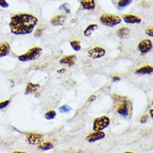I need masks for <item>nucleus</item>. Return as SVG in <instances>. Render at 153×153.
<instances>
[{"label":"nucleus","instance_id":"nucleus-1","mask_svg":"<svg viewBox=\"0 0 153 153\" xmlns=\"http://www.w3.org/2000/svg\"><path fill=\"white\" fill-rule=\"evenodd\" d=\"M38 19L30 13H19L13 15L9 21L11 33L15 35H26L33 32L38 25Z\"/></svg>","mask_w":153,"mask_h":153},{"label":"nucleus","instance_id":"nucleus-2","mask_svg":"<svg viewBox=\"0 0 153 153\" xmlns=\"http://www.w3.org/2000/svg\"><path fill=\"white\" fill-rule=\"evenodd\" d=\"M114 100L117 101V103H118V107L116 109L117 113L123 117H128L129 115H130L131 107V102L128 100L125 99L121 96H118V95L117 96L114 95Z\"/></svg>","mask_w":153,"mask_h":153},{"label":"nucleus","instance_id":"nucleus-3","mask_svg":"<svg viewBox=\"0 0 153 153\" xmlns=\"http://www.w3.org/2000/svg\"><path fill=\"white\" fill-rule=\"evenodd\" d=\"M42 54V49L40 47H33L29 50L26 53L19 55L18 59L21 62L33 61L40 57Z\"/></svg>","mask_w":153,"mask_h":153},{"label":"nucleus","instance_id":"nucleus-4","mask_svg":"<svg viewBox=\"0 0 153 153\" xmlns=\"http://www.w3.org/2000/svg\"><path fill=\"white\" fill-rule=\"evenodd\" d=\"M121 20L122 19L120 17L116 16L114 14H109V13H105L100 17V22L107 27H115L116 25H120Z\"/></svg>","mask_w":153,"mask_h":153},{"label":"nucleus","instance_id":"nucleus-5","mask_svg":"<svg viewBox=\"0 0 153 153\" xmlns=\"http://www.w3.org/2000/svg\"><path fill=\"white\" fill-rule=\"evenodd\" d=\"M111 124V120L108 116H100L95 119L93 123V130L94 131H103L104 129L109 126Z\"/></svg>","mask_w":153,"mask_h":153},{"label":"nucleus","instance_id":"nucleus-6","mask_svg":"<svg viewBox=\"0 0 153 153\" xmlns=\"http://www.w3.org/2000/svg\"><path fill=\"white\" fill-rule=\"evenodd\" d=\"M26 141L30 145H39L44 141V137L39 133H29L26 136Z\"/></svg>","mask_w":153,"mask_h":153},{"label":"nucleus","instance_id":"nucleus-7","mask_svg":"<svg viewBox=\"0 0 153 153\" xmlns=\"http://www.w3.org/2000/svg\"><path fill=\"white\" fill-rule=\"evenodd\" d=\"M105 54V50L101 47H95L88 51V55L91 59H96L102 58Z\"/></svg>","mask_w":153,"mask_h":153},{"label":"nucleus","instance_id":"nucleus-8","mask_svg":"<svg viewBox=\"0 0 153 153\" xmlns=\"http://www.w3.org/2000/svg\"><path fill=\"white\" fill-rule=\"evenodd\" d=\"M105 137V132H103L102 131H95L94 132L89 134L85 139L88 142L90 143H93V142H95V141H100V140H102Z\"/></svg>","mask_w":153,"mask_h":153},{"label":"nucleus","instance_id":"nucleus-9","mask_svg":"<svg viewBox=\"0 0 153 153\" xmlns=\"http://www.w3.org/2000/svg\"><path fill=\"white\" fill-rule=\"evenodd\" d=\"M152 42L151 41L150 39H144L139 43L138 45V50L141 52V54H144L150 52L151 50H152Z\"/></svg>","mask_w":153,"mask_h":153},{"label":"nucleus","instance_id":"nucleus-10","mask_svg":"<svg viewBox=\"0 0 153 153\" xmlns=\"http://www.w3.org/2000/svg\"><path fill=\"white\" fill-rule=\"evenodd\" d=\"M123 20L125 23L126 24H130V25H136V24H141V19L140 17L136 16V15H132V14H125L123 15Z\"/></svg>","mask_w":153,"mask_h":153},{"label":"nucleus","instance_id":"nucleus-11","mask_svg":"<svg viewBox=\"0 0 153 153\" xmlns=\"http://www.w3.org/2000/svg\"><path fill=\"white\" fill-rule=\"evenodd\" d=\"M81 7L83 9L87 10V11H91L94 10L95 8V0H79Z\"/></svg>","mask_w":153,"mask_h":153},{"label":"nucleus","instance_id":"nucleus-12","mask_svg":"<svg viewBox=\"0 0 153 153\" xmlns=\"http://www.w3.org/2000/svg\"><path fill=\"white\" fill-rule=\"evenodd\" d=\"M10 45L7 42H3V43H0V58H3L7 56L8 54L10 53Z\"/></svg>","mask_w":153,"mask_h":153},{"label":"nucleus","instance_id":"nucleus-13","mask_svg":"<svg viewBox=\"0 0 153 153\" xmlns=\"http://www.w3.org/2000/svg\"><path fill=\"white\" fill-rule=\"evenodd\" d=\"M40 88V85L39 84H34V83L29 82L28 83L26 89H25V94L26 95H32L36 93L39 89Z\"/></svg>","mask_w":153,"mask_h":153},{"label":"nucleus","instance_id":"nucleus-14","mask_svg":"<svg viewBox=\"0 0 153 153\" xmlns=\"http://www.w3.org/2000/svg\"><path fill=\"white\" fill-rule=\"evenodd\" d=\"M76 60V56L72 54V55H68V56H65L62 59H59V63L61 65H68L70 66L74 65Z\"/></svg>","mask_w":153,"mask_h":153},{"label":"nucleus","instance_id":"nucleus-15","mask_svg":"<svg viewBox=\"0 0 153 153\" xmlns=\"http://www.w3.org/2000/svg\"><path fill=\"white\" fill-rule=\"evenodd\" d=\"M98 29V25L96 24H91L86 27V29L84 30V35L87 38H90L92 35V33Z\"/></svg>","mask_w":153,"mask_h":153},{"label":"nucleus","instance_id":"nucleus-16","mask_svg":"<svg viewBox=\"0 0 153 153\" xmlns=\"http://www.w3.org/2000/svg\"><path fill=\"white\" fill-rule=\"evenodd\" d=\"M152 66L146 65V66L141 67V68L137 69V71H135V74H137V75H149V74L152 73Z\"/></svg>","mask_w":153,"mask_h":153},{"label":"nucleus","instance_id":"nucleus-17","mask_svg":"<svg viewBox=\"0 0 153 153\" xmlns=\"http://www.w3.org/2000/svg\"><path fill=\"white\" fill-rule=\"evenodd\" d=\"M65 19H66V17L65 15H57L51 19V24L54 26H60L64 25Z\"/></svg>","mask_w":153,"mask_h":153},{"label":"nucleus","instance_id":"nucleus-18","mask_svg":"<svg viewBox=\"0 0 153 153\" xmlns=\"http://www.w3.org/2000/svg\"><path fill=\"white\" fill-rule=\"evenodd\" d=\"M132 3V0H120L117 4V8L119 10L126 8L130 4Z\"/></svg>","mask_w":153,"mask_h":153},{"label":"nucleus","instance_id":"nucleus-19","mask_svg":"<svg viewBox=\"0 0 153 153\" xmlns=\"http://www.w3.org/2000/svg\"><path fill=\"white\" fill-rule=\"evenodd\" d=\"M54 147V145L52 142H42L39 145V149L42 151H48V150L52 149Z\"/></svg>","mask_w":153,"mask_h":153},{"label":"nucleus","instance_id":"nucleus-20","mask_svg":"<svg viewBox=\"0 0 153 153\" xmlns=\"http://www.w3.org/2000/svg\"><path fill=\"white\" fill-rule=\"evenodd\" d=\"M130 33V30L127 28H120V29H118V31H117V35L120 38V39H122V38L126 37V36H127Z\"/></svg>","mask_w":153,"mask_h":153},{"label":"nucleus","instance_id":"nucleus-21","mask_svg":"<svg viewBox=\"0 0 153 153\" xmlns=\"http://www.w3.org/2000/svg\"><path fill=\"white\" fill-rule=\"evenodd\" d=\"M71 45L72 49L75 51H79L81 50V46H80V43L79 40H72L71 41Z\"/></svg>","mask_w":153,"mask_h":153},{"label":"nucleus","instance_id":"nucleus-22","mask_svg":"<svg viewBox=\"0 0 153 153\" xmlns=\"http://www.w3.org/2000/svg\"><path fill=\"white\" fill-rule=\"evenodd\" d=\"M56 112L54 111H49L48 112H46L45 115V117L46 120H53L55 118L56 116Z\"/></svg>","mask_w":153,"mask_h":153},{"label":"nucleus","instance_id":"nucleus-23","mask_svg":"<svg viewBox=\"0 0 153 153\" xmlns=\"http://www.w3.org/2000/svg\"><path fill=\"white\" fill-rule=\"evenodd\" d=\"M71 110V108L69 105H62L61 107H59V111L61 113H66V112L70 111Z\"/></svg>","mask_w":153,"mask_h":153},{"label":"nucleus","instance_id":"nucleus-24","mask_svg":"<svg viewBox=\"0 0 153 153\" xmlns=\"http://www.w3.org/2000/svg\"><path fill=\"white\" fill-rule=\"evenodd\" d=\"M59 9H64V10L65 11V13H66L67 14L71 13V8H70V6H69V4H67V3L62 4V5L59 7Z\"/></svg>","mask_w":153,"mask_h":153},{"label":"nucleus","instance_id":"nucleus-25","mask_svg":"<svg viewBox=\"0 0 153 153\" xmlns=\"http://www.w3.org/2000/svg\"><path fill=\"white\" fill-rule=\"evenodd\" d=\"M9 104H10V100H4V101L0 102V110H3L4 108H6Z\"/></svg>","mask_w":153,"mask_h":153},{"label":"nucleus","instance_id":"nucleus-26","mask_svg":"<svg viewBox=\"0 0 153 153\" xmlns=\"http://www.w3.org/2000/svg\"><path fill=\"white\" fill-rule=\"evenodd\" d=\"M0 7L3 8H8L9 7V4L6 0H0Z\"/></svg>","mask_w":153,"mask_h":153},{"label":"nucleus","instance_id":"nucleus-27","mask_svg":"<svg viewBox=\"0 0 153 153\" xmlns=\"http://www.w3.org/2000/svg\"><path fill=\"white\" fill-rule=\"evenodd\" d=\"M146 33L150 36V37H153V29L152 28H150V29H147L146 30Z\"/></svg>","mask_w":153,"mask_h":153},{"label":"nucleus","instance_id":"nucleus-28","mask_svg":"<svg viewBox=\"0 0 153 153\" xmlns=\"http://www.w3.org/2000/svg\"><path fill=\"white\" fill-rule=\"evenodd\" d=\"M42 32H43V29H37L36 32L34 33V36H35V37H40L42 34Z\"/></svg>","mask_w":153,"mask_h":153},{"label":"nucleus","instance_id":"nucleus-29","mask_svg":"<svg viewBox=\"0 0 153 153\" xmlns=\"http://www.w3.org/2000/svg\"><path fill=\"white\" fill-rule=\"evenodd\" d=\"M147 120H148V116H142V117L141 118V120H140V122H141V124H145L146 122L147 121Z\"/></svg>","mask_w":153,"mask_h":153},{"label":"nucleus","instance_id":"nucleus-30","mask_svg":"<svg viewBox=\"0 0 153 153\" xmlns=\"http://www.w3.org/2000/svg\"><path fill=\"white\" fill-rule=\"evenodd\" d=\"M95 99H96V96L95 95H91L90 98L88 99V101L89 102H93V101H95Z\"/></svg>","mask_w":153,"mask_h":153},{"label":"nucleus","instance_id":"nucleus-31","mask_svg":"<svg viewBox=\"0 0 153 153\" xmlns=\"http://www.w3.org/2000/svg\"><path fill=\"white\" fill-rule=\"evenodd\" d=\"M120 78L119 76H112V80L113 81H117V80H120Z\"/></svg>","mask_w":153,"mask_h":153},{"label":"nucleus","instance_id":"nucleus-32","mask_svg":"<svg viewBox=\"0 0 153 153\" xmlns=\"http://www.w3.org/2000/svg\"><path fill=\"white\" fill-rule=\"evenodd\" d=\"M153 111L152 109V110L150 111V114H151V117H152V118L153 117V111Z\"/></svg>","mask_w":153,"mask_h":153}]
</instances>
